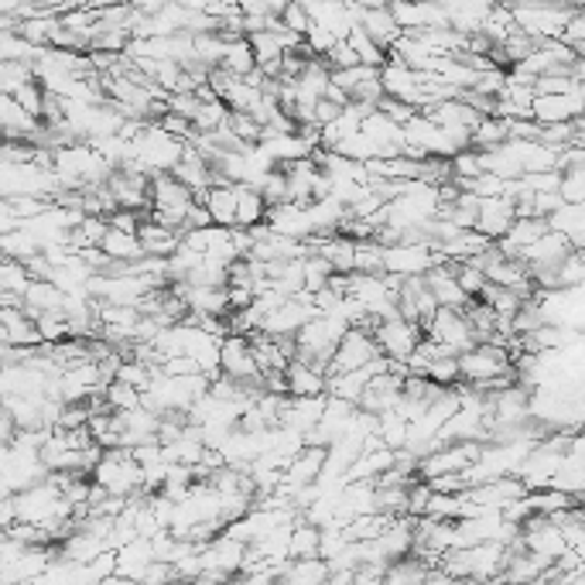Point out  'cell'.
<instances>
[{
	"label": "cell",
	"mask_w": 585,
	"mask_h": 585,
	"mask_svg": "<svg viewBox=\"0 0 585 585\" xmlns=\"http://www.w3.org/2000/svg\"><path fill=\"white\" fill-rule=\"evenodd\" d=\"M185 151H189V144L172 137L162 123H147L144 134L134 141V165L144 175H172L181 165Z\"/></svg>",
	"instance_id": "1"
},
{
	"label": "cell",
	"mask_w": 585,
	"mask_h": 585,
	"mask_svg": "<svg viewBox=\"0 0 585 585\" xmlns=\"http://www.w3.org/2000/svg\"><path fill=\"white\" fill-rule=\"evenodd\" d=\"M92 483L100 489H107L110 497H120V500H134L141 497L144 489V470L137 466V459L131 449H110L103 452L100 466L92 470Z\"/></svg>",
	"instance_id": "2"
},
{
	"label": "cell",
	"mask_w": 585,
	"mask_h": 585,
	"mask_svg": "<svg viewBox=\"0 0 585 585\" xmlns=\"http://www.w3.org/2000/svg\"><path fill=\"white\" fill-rule=\"evenodd\" d=\"M514 353L507 346H497V343H479L473 346L470 353L459 356V369H462V384L473 387V390H486L489 384L497 380H507V377H517L514 369Z\"/></svg>",
	"instance_id": "3"
},
{
	"label": "cell",
	"mask_w": 585,
	"mask_h": 585,
	"mask_svg": "<svg viewBox=\"0 0 585 585\" xmlns=\"http://www.w3.org/2000/svg\"><path fill=\"white\" fill-rule=\"evenodd\" d=\"M55 559H58V544L55 548H24V544L4 538L0 575H4V585H38Z\"/></svg>",
	"instance_id": "4"
},
{
	"label": "cell",
	"mask_w": 585,
	"mask_h": 585,
	"mask_svg": "<svg viewBox=\"0 0 585 585\" xmlns=\"http://www.w3.org/2000/svg\"><path fill=\"white\" fill-rule=\"evenodd\" d=\"M445 257L431 243H394L384 251V274L397 277V282H415V277H428Z\"/></svg>",
	"instance_id": "5"
},
{
	"label": "cell",
	"mask_w": 585,
	"mask_h": 585,
	"mask_svg": "<svg viewBox=\"0 0 585 585\" xmlns=\"http://www.w3.org/2000/svg\"><path fill=\"white\" fill-rule=\"evenodd\" d=\"M520 541H523V551L534 554V559L544 562L548 569L559 565L565 554L572 551L565 531L551 517H534V520L523 523V528H520Z\"/></svg>",
	"instance_id": "6"
},
{
	"label": "cell",
	"mask_w": 585,
	"mask_h": 585,
	"mask_svg": "<svg viewBox=\"0 0 585 585\" xmlns=\"http://www.w3.org/2000/svg\"><path fill=\"white\" fill-rule=\"evenodd\" d=\"M424 335L439 350H445L449 356H462V353H470L473 346H479L466 312H452V308H439V316L428 322Z\"/></svg>",
	"instance_id": "7"
},
{
	"label": "cell",
	"mask_w": 585,
	"mask_h": 585,
	"mask_svg": "<svg viewBox=\"0 0 585 585\" xmlns=\"http://www.w3.org/2000/svg\"><path fill=\"white\" fill-rule=\"evenodd\" d=\"M572 18H575L572 8H541V4L514 8L517 27L534 42H559V38H565Z\"/></svg>",
	"instance_id": "8"
},
{
	"label": "cell",
	"mask_w": 585,
	"mask_h": 585,
	"mask_svg": "<svg viewBox=\"0 0 585 585\" xmlns=\"http://www.w3.org/2000/svg\"><path fill=\"white\" fill-rule=\"evenodd\" d=\"M220 374L251 387L254 394H264V374L254 360V346L246 335H227L223 339V360H220Z\"/></svg>",
	"instance_id": "9"
},
{
	"label": "cell",
	"mask_w": 585,
	"mask_h": 585,
	"mask_svg": "<svg viewBox=\"0 0 585 585\" xmlns=\"http://www.w3.org/2000/svg\"><path fill=\"white\" fill-rule=\"evenodd\" d=\"M377 360H384L374 329H350L339 343L335 356H332V377L335 374H356V369L374 366Z\"/></svg>",
	"instance_id": "10"
},
{
	"label": "cell",
	"mask_w": 585,
	"mask_h": 585,
	"mask_svg": "<svg viewBox=\"0 0 585 585\" xmlns=\"http://www.w3.org/2000/svg\"><path fill=\"white\" fill-rule=\"evenodd\" d=\"M319 316V308H316V295H298V298H288L274 308V312L264 319V335L271 339H295L308 322H312Z\"/></svg>",
	"instance_id": "11"
},
{
	"label": "cell",
	"mask_w": 585,
	"mask_h": 585,
	"mask_svg": "<svg viewBox=\"0 0 585 585\" xmlns=\"http://www.w3.org/2000/svg\"><path fill=\"white\" fill-rule=\"evenodd\" d=\"M374 335H377V346L387 360L394 363H411L415 350L424 343V329L421 325H411L400 316L387 319V322H377L374 325Z\"/></svg>",
	"instance_id": "12"
},
{
	"label": "cell",
	"mask_w": 585,
	"mask_h": 585,
	"mask_svg": "<svg viewBox=\"0 0 585 585\" xmlns=\"http://www.w3.org/2000/svg\"><path fill=\"white\" fill-rule=\"evenodd\" d=\"M363 134L374 141L377 147V158L380 162H390V158H405V151H408V141H405V128L400 123H394L387 113H369L363 120Z\"/></svg>",
	"instance_id": "13"
},
{
	"label": "cell",
	"mask_w": 585,
	"mask_h": 585,
	"mask_svg": "<svg viewBox=\"0 0 585 585\" xmlns=\"http://www.w3.org/2000/svg\"><path fill=\"white\" fill-rule=\"evenodd\" d=\"M267 227H271L277 236L295 240V243H312V240H316L312 212H308V206H298V202L274 206V209L267 212Z\"/></svg>",
	"instance_id": "14"
},
{
	"label": "cell",
	"mask_w": 585,
	"mask_h": 585,
	"mask_svg": "<svg viewBox=\"0 0 585 585\" xmlns=\"http://www.w3.org/2000/svg\"><path fill=\"white\" fill-rule=\"evenodd\" d=\"M0 339L11 350H42L45 339L38 332V322L31 319L24 308H4L0 312Z\"/></svg>",
	"instance_id": "15"
},
{
	"label": "cell",
	"mask_w": 585,
	"mask_h": 585,
	"mask_svg": "<svg viewBox=\"0 0 585 585\" xmlns=\"http://www.w3.org/2000/svg\"><path fill=\"white\" fill-rule=\"evenodd\" d=\"M517 223V202L500 196V199H479V216H476V233H483L489 243H500L510 227Z\"/></svg>",
	"instance_id": "16"
},
{
	"label": "cell",
	"mask_w": 585,
	"mask_h": 585,
	"mask_svg": "<svg viewBox=\"0 0 585 585\" xmlns=\"http://www.w3.org/2000/svg\"><path fill=\"white\" fill-rule=\"evenodd\" d=\"M0 128H4L8 141H24V144H38L45 123L27 113L14 97H0Z\"/></svg>",
	"instance_id": "17"
},
{
	"label": "cell",
	"mask_w": 585,
	"mask_h": 585,
	"mask_svg": "<svg viewBox=\"0 0 585 585\" xmlns=\"http://www.w3.org/2000/svg\"><path fill=\"white\" fill-rule=\"evenodd\" d=\"M428 291L435 295L439 308H452V312H466V308L473 305V298L462 291L459 285V274H455V264H439L435 271H431L424 277Z\"/></svg>",
	"instance_id": "18"
},
{
	"label": "cell",
	"mask_w": 585,
	"mask_h": 585,
	"mask_svg": "<svg viewBox=\"0 0 585 585\" xmlns=\"http://www.w3.org/2000/svg\"><path fill=\"white\" fill-rule=\"evenodd\" d=\"M405 380L408 377H397V374H380V377H374V384L366 387V394H363V400H360V411H366V415H387V411H394L397 408V400L405 397Z\"/></svg>",
	"instance_id": "19"
},
{
	"label": "cell",
	"mask_w": 585,
	"mask_h": 585,
	"mask_svg": "<svg viewBox=\"0 0 585 585\" xmlns=\"http://www.w3.org/2000/svg\"><path fill=\"white\" fill-rule=\"evenodd\" d=\"M360 27L366 31L369 38H374L387 55L394 52V45L405 38V31H400V24L394 21L390 14V4H363V21Z\"/></svg>",
	"instance_id": "20"
},
{
	"label": "cell",
	"mask_w": 585,
	"mask_h": 585,
	"mask_svg": "<svg viewBox=\"0 0 585 585\" xmlns=\"http://www.w3.org/2000/svg\"><path fill=\"white\" fill-rule=\"evenodd\" d=\"M216 227L236 230V206H240V185H212L202 202Z\"/></svg>",
	"instance_id": "21"
},
{
	"label": "cell",
	"mask_w": 585,
	"mask_h": 585,
	"mask_svg": "<svg viewBox=\"0 0 585 585\" xmlns=\"http://www.w3.org/2000/svg\"><path fill=\"white\" fill-rule=\"evenodd\" d=\"M285 384H288V397H325L329 390V377H322L316 366H308L301 360L288 366Z\"/></svg>",
	"instance_id": "22"
},
{
	"label": "cell",
	"mask_w": 585,
	"mask_h": 585,
	"mask_svg": "<svg viewBox=\"0 0 585 585\" xmlns=\"http://www.w3.org/2000/svg\"><path fill=\"white\" fill-rule=\"evenodd\" d=\"M251 346H254V360H257V366H261L264 380H267V377H285V374H288L291 360L285 356V350H282V343H277V339L257 332V335H251Z\"/></svg>",
	"instance_id": "23"
},
{
	"label": "cell",
	"mask_w": 585,
	"mask_h": 585,
	"mask_svg": "<svg viewBox=\"0 0 585 585\" xmlns=\"http://www.w3.org/2000/svg\"><path fill=\"white\" fill-rule=\"evenodd\" d=\"M154 562H158V559H154V544H151L147 538H137V541H131L128 548L117 551V572L128 575L131 582H141L144 572H147Z\"/></svg>",
	"instance_id": "24"
},
{
	"label": "cell",
	"mask_w": 585,
	"mask_h": 585,
	"mask_svg": "<svg viewBox=\"0 0 585 585\" xmlns=\"http://www.w3.org/2000/svg\"><path fill=\"white\" fill-rule=\"evenodd\" d=\"M107 551V541L103 538H97L92 531H86V528H76L66 541L58 544V554L62 559H69V562H82V565H92L100 559V554Z\"/></svg>",
	"instance_id": "25"
},
{
	"label": "cell",
	"mask_w": 585,
	"mask_h": 585,
	"mask_svg": "<svg viewBox=\"0 0 585 585\" xmlns=\"http://www.w3.org/2000/svg\"><path fill=\"white\" fill-rule=\"evenodd\" d=\"M141 246H144V254L147 257H172L178 246H181V233H175V230H168V227H162V223H154V220H144V227H141Z\"/></svg>",
	"instance_id": "26"
},
{
	"label": "cell",
	"mask_w": 585,
	"mask_h": 585,
	"mask_svg": "<svg viewBox=\"0 0 585 585\" xmlns=\"http://www.w3.org/2000/svg\"><path fill=\"white\" fill-rule=\"evenodd\" d=\"M489 14H493L489 4H445L449 27L459 31V35H479Z\"/></svg>",
	"instance_id": "27"
},
{
	"label": "cell",
	"mask_w": 585,
	"mask_h": 585,
	"mask_svg": "<svg viewBox=\"0 0 585 585\" xmlns=\"http://www.w3.org/2000/svg\"><path fill=\"white\" fill-rule=\"evenodd\" d=\"M62 308H66V295H62L52 282H35L24 295V312L31 319L48 316V312H62Z\"/></svg>",
	"instance_id": "28"
},
{
	"label": "cell",
	"mask_w": 585,
	"mask_h": 585,
	"mask_svg": "<svg viewBox=\"0 0 585 585\" xmlns=\"http://www.w3.org/2000/svg\"><path fill=\"white\" fill-rule=\"evenodd\" d=\"M100 251L113 261V264H137V261H144L147 254H144V246H141V236H131V233H120V230H113L110 227V233H107V240H103V246Z\"/></svg>",
	"instance_id": "29"
},
{
	"label": "cell",
	"mask_w": 585,
	"mask_h": 585,
	"mask_svg": "<svg viewBox=\"0 0 585 585\" xmlns=\"http://www.w3.org/2000/svg\"><path fill=\"white\" fill-rule=\"evenodd\" d=\"M271 206L264 202V196L257 189H246L240 185V206H236V230H257L267 223Z\"/></svg>",
	"instance_id": "30"
},
{
	"label": "cell",
	"mask_w": 585,
	"mask_h": 585,
	"mask_svg": "<svg viewBox=\"0 0 585 585\" xmlns=\"http://www.w3.org/2000/svg\"><path fill=\"white\" fill-rule=\"evenodd\" d=\"M510 141V120L504 117H483L479 128L473 131V151L486 154V151H497Z\"/></svg>",
	"instance_id": "31"
},
{
	"label": "cell",
	"mask_w": 585,
	"mask_h": 585,
	"mask_svg": "<svg viewBox=\"0 0 585 585\" xmlns=\"http://www.w3.org/2000/svg\"><path fill=\"white\" fill-rule=\"evenodd\" d=\"M319 554H322V528H316V523H308L301 517L291 531V562L319 559Z\"/></svg>",
	"instance_id": "32"
},
{
	"label": "cell",
	"mask_w": 585,
	"mask_h": 585,
	"mask_svg": "<svg viewBox=\"0 0 585 585\" xmlns=\"http://www.w3.org/2000/svg\"><path fill=\"white\" fill-rule=\"evenodd\" d=\"M329 575H332L329 562H322V559H305V562H291V565H288L282 585H325Z\"/></svg>",
	"instance_id": "33"
},
{
	"label": "cell",
	"mask_w": 585,
	"mask_h": 585,
	"mask_svg": "<svg viewBox=\"0 0 585 585\" xmlns=\"http://www.w3.org/2000/svg\"><path fill=\"white\" fill-rule=\"evenodd\" d=\"M548 227L572 243L578 233H585V202H562V209L551 216Z\"/></svg>",
	"instance_id": "34"
},
{
	"label": "cell",
	"mask_w": 585,
	"mask_h": 585,
	"mask_svg": "<svg viewBox=\"0 0 585 585\" xmlns=\"http://www.w3.org/2000/svg\"><path fill=\"white\" fill-rule=\"evenodd\" d=\"M0 246H4V261H21V264L35 261V257L42 254V243H38L35 236H31L24 227H21L18 233L0 236Z\"/></svg>",
	"instance_id": "35"
},
{
	"label": "cell",
	"mask_w": 585,
	"mask_h": 585,
	"mask_svg": "<svg viewBox=\"0 0 585 585\" xmlns=\"http://www.w3.org/2000/svg\"><path fill=\"white\" fill-rule=\"evenodd\" d=\"M31 285H35V277H31L27 264H21V261H4V267H0V295L24 298Z\"/></svg>",
	"instance_id": "36"
},
{
	"label": "cell",
	"mask_w": 585,
	"mask_h": 585,
	"mask_svg": "<svg viewBox=\"0 0 585 585\" xmlns=\"http://www.w3.org/2000/svg\"><path fill=\"white\" fill-rule=\"evenodd\" d=\"M377 439H380L387 449H394V452H405V445H408V439H411V424L400 418L397 411H387V415H380Z\"/></svg>",
	"instance_id": "37"
},
{
	"label": "cell",
	"mask_w": 585,
	"mask_h": 585,
	"mask_svg": "<svg viewBox=\"0 0 585 585\" xmlns=\"http://www.w3.org/2000/svg\"><path fill=\"white\" fill-rule=\"evenodd\" d=\"M107 408H110L113 415L137 411V408H144V394H141L137 387H131V384L113 380V384L107 387Z\"/></svg>",
	"instance_id": "38"
},
{
	"label": "cell",
	"mask_w": 585,
	"mask_h": 585,
	"mask_svg": "<svg viewBox=\"0 0 585 585\" xmlns=\"http://www.w3.org/2000/svg\"><path fill=\"white\" fill-rule=\"evenodd\" d=\"M332 277H335V271L322 254L305 257V291L308 295H322L332 285Z\"/></svg>",
	"instance_id": "39"
},
{
	"label": "cell",
	"mask_w": 585,
	"mask_h": 585,
	"mask_svg": "<svg viewBox=\"0 0 585 585\" xmlns=\"http://www.w3.org/2000/svg\"><path fill=\"white\" fill-rule=\"evenodd\" d=\"M27 82H38L35 66H27V62H0V86H4V97H14Z\"/></svg>",
	"instance_id": "40"
},
{
	"label": "cell",
	"mask_w": 585,
	"mask_h": 585,
	"mask_svg": "<svg viewBox=\"0 0 585 585\" xmlns=\"http://www.w3.org/2000/svg\"><path fill=\"white\" fill-rule=\"evenodd\" d=\"M384 251L387 246L377 240L356 243V274H384Z\"/></svg>",
	"instance_id": "41"
},
{
	"label": "cell",
	"mask_w": 585,
	"mask_h": 585,
	"mask_svg": "<svg viewBox=\"0 0 585 585\" xmlns=\"http://www.w3.org/2000/svg\"><path fill=\"white\" fill-rule=\"evenodd\" d=\"M261 196H264V202L274 209V206H285V202H291V192H288V175H285V168H274L267 178H264V185L257 189Z\"/></svg>",
	"instance_id": "42"
},
{
	"label": "cell",
	"mask_w": 585,
	"mask_h": 585,
	"mask_svg": "<svg viewBox=\"0 0 585 585\" xmlns=\"http://www.w3.org/2000/svg\"><path fill=\"white\" fill-rule=\"evenodd\" d=\"M455 274H459V285H462V291H466L473 301L486 291V274L476 267V264H455Z\"/></svg>",
	"instance_id": "43"
},
{
	"label": "cell",
	"mask_w": 585,
	"mask_h": 585,
	"mask_svg": "<svg viewBox=\"0 0 585 585\" xmlns=\"http://www.w3.org/2000/svg\"><path fill=\"white\" fill-rule=\"evenodd\" d=\"M322 62H325V66H329L332 73H343V69H356V66H363L360 55H356V48L350 45V38H346V42H339V45L332 48V55L322 58Z\"/></svg>",
	"instance_id": "44"
},
{
	"label": "cell",
	"mask_w": 585,
	"mask_h": 585,
	"mask_svg": "<svg viewBox=\"0 0 585 585\" xmlns=\"http://www.w3.org/2000/svg\"><path fill=\"white\" fill-rule=\"evenodd\" d=\"M282 24L291 31V35L305 38V35H308V27H312V18H308L305 4H288L285 14H282Z\"/></svg>",
	"instance_id": "45"
},
{
	"label": "cell",
	"mask_w": 585,
	"mask_h": 585,
	"mask_svg": "<svg viewBox=\"0 0 585 585\" xmlns=\"http://www.w3.org/2000/svg\"><path fill=\"white\" fill-rule=\"evenodd\" d=\"M562 202H585V168L565 172L562 181Z\"/></svg>",
	"instance_id": "46"
},
{
	"label": "cell",
	"mask_w": 585,
	"mask_h": 585,
	"mask_svg": "<svg viewBox=\"0 0 585 585\" xmlns=\"http://www.w3.org/2000/svg\"><path fill=\"white\" fill-rule=\"evenodd\" d=\"M202 369L196 366V360H189V356H175V360H168L165 363V377H199ZM206 377V374H202Z\"/></svg>",
	"instance_id": "47"
},
{
	"label": "cell",
	"mask_w": 585,
	"mask_h": 585,
	"mask_svg": "<svg viewBox=\"0 0 585 585\" xmlns=\"http://www.w3.org/2000/svg\"><path fill=\"white\" fill-rule=\"evenodd\" d=\"M209 227H216V223H212V216H209V209L196 202V206L189 209V220H185V233H196V230H209Z\"/></svg>",
	"instance_id": "48"
},
{
	"label": "cell",
	"mask_w": 585,
	"mask_h": 585,
	"mask_svg": "<svg viewBox=\"0 0 585 585\" xmlns=\"http://www.w3.org/2000/svg\"><path fill=\"white\" fill-rule=\"evenodd\" d=\"M384 569H369V565H363L356 575H353V585H384Z\"/></svg>",
	"instance_id": "49"
},
{
	"label": "cell",
	"mask_w": 585,
	"mask_h": 585,
	"mask_svg": "<svg viewBox=\"0 0 585 585\" xmlns=\"http://www.w3.org/2000/svg\"><path fill=\"white\" fill-rule=\"evenodd\" d=\"M424 585H462L459 578H452L449 572H442V569H431L428 572V578H424Z\"/></svg>",
	"instance_id": "50"
},
{
	"label": "cell",
	"mask_w": 585,
	"mask_h": 585,
	"mask_svg": "<svg viewBox=\"0 0 585 585\" xmlns=\"http://www.w3.org/2000/svg\"><path fill=\"white\" fill-rule=\"evenodd\" d=\"M353 575H356V572H332L325 585H353Z\"/></svg>",
	"instance_id": "51"
},
{
	"label": "cell",
	"mask_w": 585,
	"mask_h": 585,
	"mask_svg": "<svg viewBox=\"0 0 585 585\" xmlns=\"http://www.w3.org/2000/svg\"><path fill=\"white\" fill-rule=\"evenodd\" d=\"M578 510L585 514V497H578Z\"/></svg>",
	"instance_id": "52"
},
{
	"label": "cell",
	"mask_w": 585,
	"mask_h": 585,
	"mask_svg": "<svg viewBox=\"0 0 585 585\" xmlns=\"http://www.w3.org/2000/svg\"><path fill=\"white\" fill-rule=\"evenodd\" d=\"M582 585H585V572H582Z\"/></svg>",
	"instance_id": "53"
}]
</instances>
